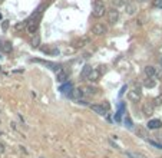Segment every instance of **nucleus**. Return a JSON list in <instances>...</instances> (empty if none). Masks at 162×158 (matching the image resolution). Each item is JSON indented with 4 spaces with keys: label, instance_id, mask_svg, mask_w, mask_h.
Returning a JSON list of instances; mask_svg holds the SVG:
<instances>
[{
    "label": "nucleus",
    "instance_id": "nucleus-1",
    "mask_svg": "<svg viewBox=\"0 0 162 158\" xmlns=\"http://www.w3.org/2000/svg\"><path fill=\"white\" fill-rule=\"evenodd\" d=\"M106 13V6L102 0H95L93 3V9H92V16L96 17V19H100L103 17V14Z\"/></svg>",
    "mask_w": 162,
    "mask_h": 158
},
{
    "label": "nucleus",
    "instance_id": "nucleus-2",
    "mask_svg": "<svg viewBox=\"0 0 162 158\" xmlns=\"http://www.w3.org/2000/svg\"><path fill=\"white\" fill-rule=\"evenodd\" d=\"M39 23H40V19H29V20H27V26H26V30L32 34L37 33Z\"/></svg>",
    "mask_w": 162,
    "mask_h": 158
},
{
    "label": "nucleus",
    "instance_id": "nucleus-3",
    "mask_svg": "<svg viewBox=\"0 0 162 158\" xmlns=\"http://www.w3.org/2000/svg\"><path fill=\"white\" fill-rule=\"evenodd\" d=\"M108 32V27L103 24V23H96V24H93V27H92V33L96 34V36H102V34H105Z\"/></svg>",
    "mask_w": 162,
    "mask_h": 158
},
{
    "label": "nucleus",
    "instance_id": "nucleus-4",
    "mask_svg": "<svg viewBox=\"0 0 162 158\" xmlns=\"http://www.w3.org/2000/svg\"><path fill=\"white\" fill-rule=\"evenodd\" d=\"M108 19H109V23H112V24H115L119 20V11L115 7L108 11Z\"/></svg>",
    "mask_w": 162,
    "mask_h": 158
},
{
    "label": "nucleus",
    "instance_id": "nucleus-5",
    "mask_svg": "<svg viewBox=\"0 0 162 158\" xmlns=\"http://www.w3.org/2000/svg\"><path fill=\"white\" fill-rule=\"evenodd\" d=\"M128 98H129V101L132 102H138L140 98V90L139 88H135V89H132L128 92Z\"/></svg>",
    "mask_w": 162,
    "mask_h": 158
},
{
    "label": "nucleus",
    "instance_id": "nucleus-6",
    "mask_svg": "<svg viewBox=\"0 0 162 158\" xmlns=\"http://www.w3.org/2000/svg\"><path fill=\"white\" fill-rule=\"evenodd\" d=\"M56 79H57V82H66V79H67V72L62 66L56 70Z\"/></svg>",
    "mask_w": 162,
    "mask_h": 158
},
{
    "label": "nucleus",
    "instance_id": "nucleus-7",
    "mask_svg": "<svg viewBox=\"0 0 162 158\" xmlns=\"http://www.w3.org/2000/svg\"><path fill=\"white\" fill-rule=\"evenodd\" d=\"M153 109H155V105L151 103V102H145L143 106H142L143 115H152V113H153Z\"/></svg>",
    "mask_w": 162,
    "mask_h": 158
},
{
    "label": "nucleus",
    "instance_id": "nucleus-8",
    "mask_svg": "<svg viewBox=\"0 0 162 158\" xmlns=\"http://www.w3.org/2000/svg\"><path fill=\"white\" fill-rule=\"evenodd\" d=\"M90 109L96 112L97 115H106V111H108L103 105H90Z\"/></svg>",
    "mask_w": 162,
    "mask_h": 158
},
{
    "label": "nucleus",
    "instance_id": "nucleus-9",
    "mask_svg": "<svg viewBox=\"0 0 162 158\" xmlns=\"http://www.w3.org/2000/svg\"><path fill=\"white\" fill-rule=\"evenodd\" d=\"M92 70H93V68H92L90 65H85L83 69H82V72H80V78H82V79H87V78H89V75L92 73Z\"/></svg>",
    "mask_w": 162,
    "mask_h": 158
},
{
    "label": "nucleus",
    "instance_id": "nucleus-10",
    "mask_svg": "<svg viewBox=\"0 0 162 158\" xmlns=\"http://www.w3.org/2000/svg\"><path fill=\"white\" fill-rule=\"evenodd\" d=\"M13 46H11L10 42H0V50L4 52V53H10Z\"/></svg>",
    "mask_w": 162,
    "mask_h": 158
},
{
    "label": "nucleus",
    "instance_id": "nucleus-11",
    "mask_svg": "<svg viewBox=\"0 0 162 158\" xmlns=\"http://www.w3.org/2000/svg\"><path fill=\"white\" fill-rule=\"evenodd\" d=\"M146 126H148L149 129H158V128L162 126V122L159 119H151V121L146 124Z\"/></svg>",
    "mask_w": 162,
    "mask_h": 158
},
{
    "label": "nucleus",
    "instance_id": "nucleus-12",
    "mask_svg": "<svg viewBox=\"0 0 162 158\" xmlns=\"http://www.w3.org/2000/svg\"><path fill=\"white\" fill-rule=\"evenodd\" d=\"M89 42H90V39H89L87 36H82L79 40H76L75 42V46L76 47H83V46H86Z\"/></svg>",
    "mask_w": 162,
    "mask_h": 158
},
{
    "label": "nucleus",
    "instance_id": "nucleus-13",
    "mask_svg": "<svg viewBox=\"0 0 162 158\" xmlns=\"http://www.w3.org/2000/svg\"><path fill=\"white\" fill-rule=\"evenodd\" d=\"M43 9H44V7L40 4V6H39V7H37V9H36V10L30 14V17H29V19H40V17H42V13H43Z\"/></svg>",
    "mask_w": 162,
    "mask_h": 158
},
{
    "label": "nucleus",
    "instance_id": "nucleus-14",
    "mask_svg": "<svg viewBox=\"0 0 162 158\" xmlns=\"http://www.w3.org/2000/svg\"><path fill=\"white\" fill-rule=\"evenodd\" d=\"M72 90H73V86H72V83L70 82H65L62 86H60V92H63V93H72Z\"/></svg>",
    "mask_w": 162,
    "mask_h": 158
},
{
    "label": "nucleus",
    "instance_id": "nucleus-15",
    "mask_svg": "<svg viewBox=\"0 0 162 158\" xmlns=\"http://www.w3.org/2000/svg\"><path fill=\"white\" fill-rule=\"evenodd\" d=\"M125 9H126V14H129V16H132V14H135V11H136V4L135 3H128L126 6H125Z\"/></svg>",
    "mask_w": 162,
    "mask_h": 158
},
{
    "label": "nucleus",
    "instance_id": "nucleus-16",
    "mask_svg": "<svg viewBox=\"0 0 162 158\" xmlns=\"http://www.w3.org/2000/svg\"><path fill=\"white\" fill-rule=\"evenodd\" d=\"M112 1V6L115 7V9H118V7H125L126 4H128V0H110Z\"/></svg>",
    "mask_w": 162,
    "mask_h": 158
},
{
    "label": "nucleus",
    "instance_id": "nucleus-17",
    "mask_svg": "<svg viewBox=\"0 0 162 158\" xmlns=\"http://www.w3.org/2000/svg\"><path fill=\"white\" fill-rule=\"evenodd\" d=\"M83 93H85L83 89H73L72 90V93H70V96H72L73 99H77V101H79V99L83 96Z\"/></svg>",
    "mask_w": 162,
    "mask_h": 158
},
{
    "label": "nucleus",
    "instance_id": "nucleus-18",
    "mask_svg": "<svg viewBox=\"0 0 162 158\" xmlns=\"http://www.w3.org/2000/svg\"><path fill=\"white\" fill-rule=\"evenodd\" d=\"M145 75L148 76V78H153L155 75H156V70L153 66H146L145 68Z\"/></svg>",
    "mask_w": 162,
    "mask_h": 158
},
{
    "label": "nucleus",
    "instance_id": "nucleus-19",
    "mask_svg": "<svg viewBox=\"0 0 162 158\" xmlns=\"http://www.w3.org/2000/svg\"><path fill=\"white\" fill-rule=\"evenodd\" d=\"M99 76H100V70H99V69H95V68H93L92 73L89 75V78H87V79H90V80H96Z\"/></svg>",
    "mask_w": 162,
    "mask_h": 158
},
{
    "label": "nucleus",
    "instance_id": "nucleus-20",
    "mask_svg": "<svg viewBox=\"0 0 162 158\" xmlns=\"http://www.w3.org/2000/svg\"><path fill=\"white\" fill-rule=\"evenodd\" d=\"M32 46L33 47H39L40 46V36L37 33H34V37H33V40H32Z\"/></svg>",
    "mask_w": 162,
    "mask_h": 158
},
{
    "label": "nucleus",
    "instance_id": "nucleus-21",
    "mask_svg": "<svg viewBox=\"0 0 162 158\" xmlns=\"http://www.w3.org/2000/svg\"><path fill=\"white\" fill-rule=\"evenodd\" d=\"M143 85H145V88H153V86L156 85V82H155L152 78H148L145 82H143Z\"/></svg>",
    "mask_w": 162,
    "mask_h": 158
},
{
    "label": "nucleus",
    "instance_id": "nucleus-22",
    "mask_svg": "<svg viewBox=\"0 0 162 158\" xmlns=\"http://www.w3.org/2000/svg\"><path fill=\"white\" fill-rule=\"evenodd\" d=\"M152 6L162 10V0H152Z\"/></svg>",
    "mask_w": 162,
    "mask_h": 158
},
{
    "label": "nucleus",
    "instance_id": "nucleus-23",
    "mask_svg": "<svg viewBox=\"0 0 162 158\" xmlns=\"http://www.w3.org/2000/svg\"><path fill=\"white\" fill-rule=\"evenodd\" d=\"M125 125H126L128 128H132V126H133V124H132V121H130L129 116H125Z\"/></svg>",
    "mask_w": 162,
    "mask_h": 158
},
{
    "label": "nucleus",
    "instance_id": "nucleus-24",
    "mask_svg": "<svg viewBox=\"0 0 162 158\" xmlns=\"http://www.w3.org/2000/svg\"><path fill=\"white\" fill-rule=\"evenodd\" d=\"M136 134H139L142 138H146V132H145V129H142V128H138V129H136Z\"/></svg>",
    "mask_w": 162,
    "mask_h": 158
},
{
    "label": "nucleus",
    "instance_id": "nucleus-25",
    "mask_svg": "<svg viewBox=\"0 0 162 158\" xmlns=\"http://www.w3.org/2000/svg\"><path fill=\"white\" fill-rule=\"evenodd\" d=\"M26 26H27V20L23 23H17V24H16V30H20L22 27H26Z\"/></svg>",
    "mask_w": 162,
    "mask_h": 158
},
{
    "label": "nucleus",
    "instance_id": "nucleus-26",
    "mask_svg": "<svg viewBox=\"0 0 162 158\" xmlns=\"http://www.w3.org/2000/svg\"><path fill=\"white\" fill-rule=\"evenodd\" d=\"M83 92H85L86 95H93V93H95V89H92V88H85Z\"/></svg>",
    "mask_w": 162,
    "mask_h": 158
},
{
    "label": "nucleus",
    "instance_id": "nucleus-27",
    "mask_svg": "<svg viewBox=\"0 0 162 158\" xmlns=\"http://www.w3.org/2000/svg\"><path fill=\"white\" fill-rule=\"evenodd\" d=\"M149 144H152V145H155L156 148L162 149V144H158V142H155V141H149Z\"/></svg>",
    "mask_w": 162,
    "mask_h": 158
},
{
    "label": "nucleus",
    "instance_id": "nucleus-28",
    "mask_svg": "<svg viewBox=\"0 0 162 158\" xmlns=\"http://www.w3.org/2000/svg\"><path fill=\"white\" fill-rule=\"evenodd\" d=\"M159 103H162V95H161V96H158V98L155 99V103H153V105H159Z\"/></svg>",
    "mask_w": 162,
    "mask_h": 158
},
{
    "label": "nucleus",
    "instance_id": "nucleus-29",
    "mask_svg": "<svg viewBox=\"0 0 162 158\" xmlns=\"http://www.w3.org/2000/svg\"><path fill=\"white\" fill-rule=\"evenodd\" d=\"M7 26H9L7 20H6V22H3V30H6V29H7Z\"/></svg>",
    "mask_w": 162,
    "mask_h": 158
},
{
    "label": "nucleus",
    "instance_id": "nucleus-30",
    "mask_svg": "<svg viewBox=\"0 0 162 158\" xmlns=\"http://www.w3.org/2000/svg\"><path fill=\"white\" fill-rule=\"evenodd\" d=\"M125 90H126V86H122V90L119 92V95H123V92H125Z\"/></svg>",
    "mask_w": 162,
    "mask_h": 158
},
{
    "label": "nucleus",
    "instance_id": "nucleus-31",
    "mask_svg": "<svg viewBox=\"0 0 162 158\" xmlns=\"http://www.w3.org/2000/svg\"><path fill=\"white\" fill-rule=\"evenodd\" d=\"M1 152H4V145H3V144H0V154H1Z\"/></svg>",
    "mask_w": 162,
    "mask_h": 158
},
{
    "label": "nucleus",
    "instance_id": "nucleus-32",
    "mask_svg": "<svg viewBox=\"0 0 162 158\" xmlns=\"http://www.w3.org/2000/svg\"><path fill=\"white\" fill-rule=\"evenodd\" d=\"M159 63H161V66H162V56H161V59H159Z\"/></svg>",
    "mask_w": 162,
    "mask_h": 158
},
{
    "label": "nucleus",
    "instance_id": "nucleus-33",
    "mask_svg": "<svg viewBox=\"0 0 162 158\" xmlns=\"http://www.w3.org/2000/svg\"><path fill=\"white\" fill-rule=\"evenodd\" d=\"M0 20H1V13H0Z\"/></svg>",
    "mask_w": 162,
    "mask_h": 158
},
{
    "label": "nucleus",
    "instance_id": "nucleus-34",
    "mask_svg": "<svg viewBox=\"0 0 162 158\" xmlns=\"http://www.w3.org/2000/svg\"><path fill=\"white\" fill-rule=\"evenodd\" d=\"M138 1H145V0H138Z\"/></svg>",
    "mask_w": 162,
    "mask_h": 158
}]
</instances>
